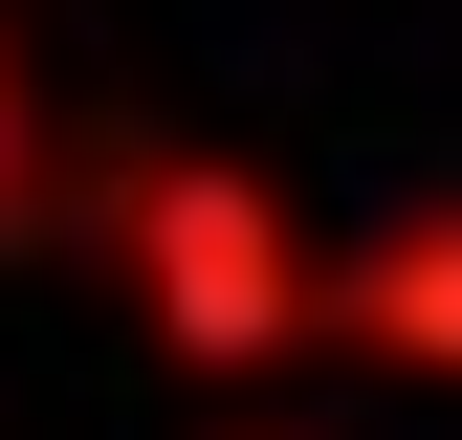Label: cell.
I'll list each match as a JSON object with an SVG mask.
<instances>
[{
  "mask_svg": "<svg viewBox=\"0 0 462 440\" xmlns=\"http://www.w3.org/2000/svg\"><path fill=\"white\" fill-rule=\"evenodd\" d=\"M396 330H462V264H396Z\"/></svg>",
  "mask_w": 462,
  "mask_h": 440,
  "instance_id": "2",
  "label": "cell"
},
{
  "mask_svg": "<svg viewBox=\"0 0 462 440\" xmlns=\"http://www.w3.org/2000/svg\"><path fill=\"white\" fill-rule=\"evenodd\" d=\"M133 220H154V287H177L220 353H243V330H286V264H264V220L220 198V177H133Z\"/></svg>",
  "mask_w": 462,
  "mask_h": 440,
  "instance_id": "1",
  "label": "cell"
}]
</instances>
